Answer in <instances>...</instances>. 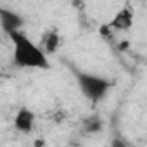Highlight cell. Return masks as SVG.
<instances>
[{
  "mask_svg": "<svg viewBox=\"0 0 147 147\" xmlns=\"http://www.w3.org/2000/svg\"><path fill=\"white\" fill-rule=\"evenodd\" d=\"M9 38L14 45V54H12L14 66L21 69H49L50 67L49 55L43 52V49L38 47L35 42H31V38L26 36L23 31L11 33Z\"/></svg>",
  "mask_w": 147,
  "mask_h": 147,
  "instance_id": "1",
  "label": "cell"
},
{
  "mask_svg": "<svg viewBox=\"0 0 147 147\" xmlns=\"http://www.w3.org/2000/svg\"><path fill=\"white\" fill-rule=\"evenodd\" d=\"M75 76H76L78 88L92 102H100L107 95V92L111 90V87H113L111 80H107V78H104L100 75H94V73L75 71Z\"/></svg>",
  "mask_w": 147,
  "mask_h": 147,
  "instance_id": "2",
  "label": "cell"
},
{
  "mask_svg": "<svg viewBox=\"0 0 147 147\" xmlns=\"http://www.w3.org/2000/svg\"><path fill=\"white\" fill-rule=\"evenodd\" d=\"M0 24H2L4 33L9 36L11 33L21 31V28L24 26V19L21 18V14L9 11L5 7H0Z\"/></svg>",
  "mask_w": 147,
  "mask_h": 147,
  "instance_id": "3",
  "label": "cell"
},
{
  "mask_svg": "<svg viewBox=\"0 0 147 147\" xmlns=\"http://www.w3.org/2000/svg\"><path fill=\"white\" fill-rule=\"evenodd\" d=\"M133 9L130 7V5H125V7H121L116 14H114V18L111 19V23L107 24V28H111V30H116V31H128L131 26H133Z\"/></svg>",
  "mask_w": 147,
  "mask_h": 147,
  "instance_id": "4",
  "label": "cell"
},
{
  "mask_svg": "<svg viewBox=\"0 0 147 147\" xmlns=\"http://www.w3.org/2000/svg\"><path fill=\"white\" fill-rule=\"evenodd\" d=\"M14 128L19 133H31L35 130V113L28 107H21L18 109L16 116H14Z\"/></svg>",
  "mask_w": 147,
  "mask_h": 147,
  "instance_id": "5",
  "label": "cell"
},
{
  "mask_svg": "<svg viewBox=\"0 0 147 147\" xmlns=\"http://www.w3.org/2000/svg\"><path fill=\"white\" fill-rule=\"evenodd\" d=\"M61 47V35L57 30H47L42 35V49L47 55L55 54Z\"/></svg>",
  "mask_w": 147,
  "mask_h": 147,
  "instance_id": "6",
  "label": "cell"
},
{
  "mask_svg": "<svg viewBox=\"0 0 147 147\" xmlns=\"http://www.w3.org/2000/svg\"><path fill=\"white\" fill-rule=\"evenodd\" d=\"M102 128H104V121L97 114H92V116L85 118L83 119V125H82V130L85 133H88V135H95V133L102 131Z\"/></svg>",
  "mask_w": 147,
  "mask_h": 147,
  "instance_id": "7",
  "label": "cell"
},
{
  "mask_svg": "<svg viewBox=\"0 0 147 147\" xmlns=\"http://www.w3.org/2000/svg\"><path fill=\"white\" fill-rule=\"evenodd\" d=\"M111 147H128V145H126V142L121 140V138H113V140H111Z\"/></svg>",
  "mask_w": 147,
  "mask_h": 147,
  "instance_id": "8",
  "label": "cell"
}]
</instances>
